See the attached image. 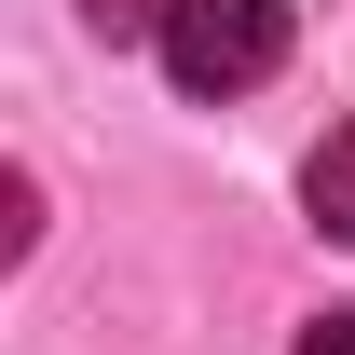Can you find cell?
I'll return each mask as SVG.
<instances>
[{"mask_svg": "<svg viewBox=\"0 0 355 355\" xmlns=\"http://www.w3.org/2000/svg\"><path fill=\"white\" fill-rule=\"evenodd\" d=\"M164 69L178 96H246L287 69V0H164Z\"/></svg>", "mask_w": 355, "mask_h": 355, "instance_id": "cell-1", "label": "cell"}, {"mask_svg": "<svg viewBox=\"0 0 355 355\" xmlns=\"http://www.w3.org/2000/svg\"><path fill=\"white\" fill-rule=\"evenodd\" d=\"M301 205H314V232H342V246H355V123H328V137H314Z\"/></svg>", "mask_w": 355, "mask_h": 355, "instance_id": "cell-2", "label": "cell"}, {"mask_svg": "<svg viewBox=\"0 0 355 355\" xmlns=\"http://www.w3.org/2000/svg\"><path fill=\"white\" fill-rule=\"evenodd\" d=\"M96 42H164V0H83Z\"/></svg>", "mask_w": 355, "mask_h": 355, "instance_id": "cell-3", "label": "cell"}, {"mask_svg": "<svg viewBox=\"0 0 355 355\" xmlns=\"http://www.w3.org/2000/svg\"><path fill=\"white\" fill-rule=\"evenodd\" d=\"M301 355H355V314H314V328H301Z\"/></svg>", "mask_w": 355, "mask_h": 355, "instance_id": "cell-4", "label": "cell"}]
</instances>
